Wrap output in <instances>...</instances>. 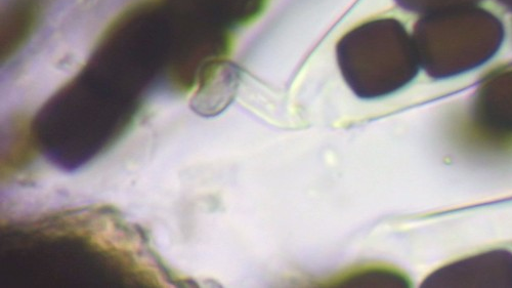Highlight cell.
<instances>
[{"mask_svg": "<svg viewBox=\"0 0 512 288\" xmlns=\"http://www.w3.org/2000/svg\"><path fill=\"white\" fill-rule=\"evenodd\" d=\"M237 72L226 60L210 66L200 77L191 100V108L200 116H216L233 100Z\"/></svg>", "mask_w": 512, "mask_h": 288, "instance_id": "6da1fadb", "label": "cell"}, {"mask_svg": "<svg viewBox=\"0 0 512 288\" xmlns=\"http://www.w3.org/2000/svg\"><path fill=\"white\" fill-rule=\"evenodd\" d=\"M39 0H10L2 16V57L8 60L31 38L40 17Z\"/></svg>", "mask_w": 512, "mask_h": 288, "instance_id": "7a4b0ae2", "label": "cell"}, {"mask_svg": "<svg viewBox=\"0 0 512 288\" xmlns=\"http://www.w3.org/2000/svg\"><path fill=\"white\" fill-rule=\"evenodd\" d=\"M405 277L396 270L386 267H365L346 272L335 278L333 285L343 286H379V285H405Z\"/></svg>", "mask_w": 512, "mask_h": 288, "instance_id": "3957f363", "label": "cell"}]
</instances>
